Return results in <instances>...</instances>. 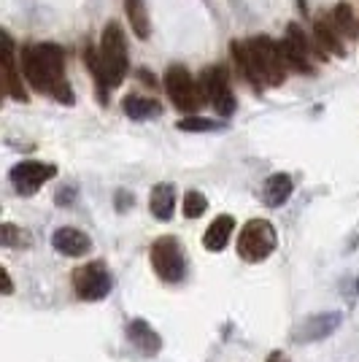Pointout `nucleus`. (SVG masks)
<instances>
[{
  "label": "nucleus",
  "mask_w": 359,
  "mask_h": 362,
  "mask_svg": "<svg viewBox=\"0 0 359 362\" xmlns=\"http://www.w3.org/2000/svg\"><path fill=\"white\" fill-rule=\"evenodd\" d=\"M22 74L35 92H46L60 103H73V90L65 78V54L57 44H33L22 52Z\"/></svg>",
  "instance_id": "nucleus-1"
},
{
  "label": "nucleus",
  "mask_w": 359,
  "mask_h": 362,
  "mask_svg": "<svg viewBox=\"0 0 359 362\" xmlns=\"http://www.w3.org/2000/svg\"><path fill=\"white\" fill-rule=\"evenodd\" d=\"M84 62L92 71V78L98 84L100 103H105L108 90L119 87L127 76V44H124V30L119 22H108L100 38V49H84Z\"/></svg>",
  "instance_id": "nucleus-2"
},
{
  "label": "nucleus",
  "mask_w": 359,
  "mask_h": 362,
  "mask_svg": "<svg viewBox=\"0 0 359 362\" xmlns=\"http://www.w3.org/2000/svg\"><path fill=\"white\" fill-rule=\"evenodd\" d=\"M165 92H167L170 103L179 111H184V114H189V117H195L200 106L206 103L200 84L192 78V74L184 65H170L165 71Z\"/></svg>",
  "instance_id": "nucleus-3"
},
{
  "label": "nucleus",
  "mask_w": 359,
  "mask_h": 362,
  "mask_svg": "<svg viewBox=\"0 0 359 362\" xmlns=\"http://www.w3.org/2000/svg\"><path fill=\"white\" fill-rule=\"evenodd\" d=\"M276 227L268 219H249L238 233V257L246 262H262L276 252Z\"/></svg>",
  "instance_id": "nucleus-4"
},
{
  "label": "nucleus",
  "mask_w": 359,
  "mask_h": 362,
  "mask_svg": "<svg viewBox=\"0 0 359 362\" xmlns=\"http://www.w3.org/2000/svg\"><path fill=\"white\" fill-rule=\"evenodd\" d=\"M249 46H252V54H254L265 87H281L289 74V62L281 52V44L268 35H259V38H249Z\"/></svg>",
  "instance_id": "nucleus-5"
},
{
  "label": "nucleus",
  "mask_w": 359,
  "mask_h": 362,
  "mask_svg": "<svg viewBox=\"0 0 359 362\" xmlns=\"http://www.w3.org/2000/svg\"><path fill=\"white\" fill-rule=\"evenodd\" d=\"M151 268L154 273L167 281V284H179L187 271V259H184V249L173 235H163L151 243Z\"/></svg>",
  "instance_id": "nucleus-6"
},
{
  "label": "nucleus",
  "mask_w": 359,
  "mask_h": 362,
  "mask_svg": "<svg viewBox=\"0 0 359 362\" xmlns=\"http://www.w3.org/2000/svg\"><path fill=\"white\" fill-rule=\"evenodd\" d=\"M111 284H114V281H111V273H108L105 262H100V259L87 262V265H81V268H76V271H73L76 295H78L81 300H87V303H95V300H103V298H108Z\"/></svg>",
  "instance_id": "nucleus-7"
},
{
  "label": "nucleus",
  "mask_w": 359,
  "mask_h": 362,
  "mask_svg": "<svg viewBox=\"0 0 359 362\" xmlns=\"http://www.w3.org/2000/svg\"><path fill=\"white\" fill-rule=\"evenodd\" d=\"M200 90H203V98L219 117H230L235 111V95H233V87H230V76H227L225 68H208L203 78H200Z\"/></svg>",
  "instance_id": "nucleus-8"
},
{
  "label": "nucleus",
  "mask_w": 359,
  "mask_h": 362,
  "mask_svg": "<svg viewBox=\"0 0 359 362\" xmlns=\"http://www.w3.org/2000/svg\"><path fill=\"white\" fill-rule=\"evenodd\" d=\"M11 184L16 187L19 195H35L46 181H52L57 176V168L49 163H38V160H25L19 165L11 168Z\"/></svg>",
  "instance_id": "nucleus-9"
},
{
  "label": "nucleus",
  "mask_w": 359,
  "mask_h": 362,
  "mask_svg": "<svg viewBox=\"0 0 359 362\" xmlns=\"http://www.w3.org/2000/svg\"><path fill=\"white\" fill-rule=\"evenodd\" d=\"M281 52H284L289 71H300V74H314V62H311V44L302 35L298 25H289L286 35L281 41Z\"/></svg>",
  "instance_id": "nucleus-10"
},
{
  "label": "nucleus",
  "mask_w": 359,
  "mask_h": 362,
  "mask_svg": "<svg viewBox=\"0 0 359 362\" xmlns=\"http://www.w3.org/2000/svg\"><path fill=\"white\" fill-rule=\"evenodd\" d=\"M3 71H6V90L16 103H28V90L22 84V68H16V46L8 33H3Z\"/></svg>",
  "instance_id": "nucleus-11"
},
{
  "label": "nucleus",
  "mask_w": 359,
  "mask_h": 362,
  "mask_svg": "<svg viewBox=\"0 0 359 362\" xmlns=\"http://www.w3.org/2000/svg\"><path fill=\"white\" fill-rule=\"evenodd\" d=\"M341 319L343 317L338 311H332V314H314V317H308L298 327L295 341H322V338H327L329 332L338 330Z\"/></svg>",
  "instance_id": "nucleus-12"
},
{
  "label": "nucleus",
  "mask_w": 359,
  "mask_h": 362,
  "mask_svg": "<svg viewBox=\"0 0 359 362\" xmlns=\"http://www.w3.org/2000/svg\"><path fill=\"white\" fill-rule=\"evenodd\" d=\"M52 246L65 257H84L92 249V238L76 227H60L52 235Z\"/></svg>",
  "instance_id": "nucleus-13"
},
{
  "label": "nucleus",
  "mask_w": 359,
  "mask_h": 362,
  "mask_svg": "<svg viewBox=\"0 0 359 362\" xmlns=\"http://www.w3.org/2000/svg\"><path fill=\"white\" fill-rule=\"evenodd\" d=\"M230 49H233V60L238 65V74L243 76V81H246L249 87H254L257 92L265 90V81H262V76H259V68H257L249 41H233Z\"/></svg>",
  "instance_id": "nucleus-14"
},
{
  "label": "nucleus",
  "mask_w": 359,
  "mask_h": 362,
  "mask_svg": "<svg viewBox=\"0 0 359 362\" xmlns=\"http://www.w3.org/2000/svg\"><path fill=\"white\" fill-rule=\"evenodd\" d=\"M314 44H316V52L327 60V52L329 54H346L343 52V35L335 30V25H332V19H316L314 25Z\"/></svg>",
  "instance_id": "nucleus-15"
},
{
  "label": "nucleus",
  "mask_w": 359,
  "mask_h": 362,
  "mask_svg": "<svg viewBox=\"0 0 359 362\" xmlns=\"http://www.w3.org/2000/svg\"><path fill=\"white\" fill-rule=\"evenodd\" d=\"M127 338H130V344L141 349L143 354H157V351L163 349L160 332L154 330L149 322H143V319H133V322L127 325Z\"/></svg>",
  "instance_id": "nucleus-16"
},
{
  "label": "nucleus",
  "mask_w": 359,
  "mask_h": 362,
  "mask_svg": "<svg viewBox=\"0 0 359 362\" xmlns=\"http://www.w3.org/2000/svg\"><path fill=\"white\" fill-rule=\"evenodd\" d=\"M233 230H235V219L230 214L216 216L208 225V230H206V235H203V246L208 252H222L227 243H230V238H233Z\"/></svg>",
  "instance_id": "nucleus-17"
},
{
  "label": "nucleus",
  "mask_w": 359,
  "mask_h": 362,
  "mask_svg": "<svg viewBox=\"0 0 359 362\" xmlns=\"http://www.w3.org/2000/svg\"><path fill=\"white\" fill-rule=\"evenodd\" d=\"M149 209L160 222L173 219V209H176V187L167 184V181L157 184L149 195Z\"/></svg>",
  "instance_id": "nucleus-18"
},
{
  "label": "nucleus",
  "mask_w": 359,
  "mask_h": 362,
  "mask_svg": "<svg viewBox=\"0 0 359 362\" xmlns=\"http://www.w3.org/2000/svg\"><path fill=\"white\" fill-rule=\"evenodd\" d=\"M292 189H295V184H292V179L286 173H273L265 181V187H262V200L270 209H278V206H284L286 200L292 197Z\"/></svg>",
  "instance_id": "nucleus-19"
},
{
  "label": "nucleus",
  "mask_w": 359,
  "mask_h": 362,
  "mask_svg": "<svg viewBox=\"0 0 359 362\" xmlns=\"http://www.w3.org/2000/svg\"><path fill=\"white\" fill-rule=\"evenodd\" d=\"M122 111L130 117V119H154V117H160V111L163 106L154 100V98H146V95H127L124 100H122Z\"/></svg>",
  "instance_id": "nucleus-20"
},
{
  "label": "nucleus",
  "mask_w": 359,
  "mask_h": 362,
  "mask_svg": "<svg viewBox=\"0 0 359 362\" xmlns=\"http://www.w3.org/2000/svg\"><path fill=\"white\" fill-rule=\"evenodd\" d=\"M124 11H127L130 30H133L141 41H143V38H149V14H146L143 0H124Z\"/></svg>",
  "instance_id": "nucleus-21"
},
{
  "label": "nucleus",
  "mask_w": 359,
  "mask_h": 362,
  "mask_svg": "<svg viewBox=\"0 0 359 362\" xmlns=\"http://www.w3.org/2000/svg\"><path fill=\"white\" fill-rule=\"evenodd\" d=\"M332 25H335V30L341 33L343 38H354L359 30V22L354 19L351 8H348L346 3H338V6H335V11H332Z\"/></svg>",
  "instance_id": "nucleus-22"
},
{
  "label": "nucleus",
  "mask_w": 359,
  "mask_h": 362,
  "mask_svg": "<svg viewBox=\"0 0 359 362\" xmlns=\"http://www.w3.org/2000/svg\"><path fill=\"white\" fill-rule=\"evenodd\" d=\"M208 209V197L203 195V192H197V189H189L187 195H184V216L187 219H200L203 214Z\"/></svg>",
  "instance_id": "nucleus-23"
},
{
  "label": "nucleus",
  "mask_w": 359,
  "mask_h": 362,
  "mask_svg": "<svg viewBox=\"0 0 359 362\" xmlns=\"http://www.w3.org/2000/svg\"><path fill=\"white\" fill-rule=\"evenodd\" d=\"M0 243L3 246H8V249H14V246H28L30 243V235L28 233H22L16 225H11V222H6V225L0 227Z\"/></svg>",
  "instance_id": "nucleus-24"
},
{
  "label": "nucleus",
  "mask_w": 359,
  "mask_h": 362,
  "mask_svg": "<svg viewBox=\"0 0 359 362\" xmlns=\"http://www.w3.org/2000/svg\"><path fill=\"white\" fill-rule=\"evenodd\" d=\"M222 122H213V119H203V117H184L179 122V130L184 133H208V130H219Z\"/></svg>",
  "instance_id": "nucleus-25"
},
{
  "label": "nucleus",
  "mask_w": 359,
  "mask_h": 362,
  "mask_svg": "<svg viewBox=\"0 0 359 362\" xmlns=\"http://www.w3.org/2000/svg\"><path fill=\"white\" fill-rule=\"evenodd\" d=\"M0 279H3V295H11V292H14V284H11V276H8L6 268L0 271Z\"/></svg>",
  "instance_id": "nucleus-26"
},
{
  "label": "nucleus",
  "mask_w": 359,
  "mask_h": 362,
  "mask_svg": "<svg viewBox=\"0 0 359 362\" xmlns=\"http://www.w3.org/2000/svg\"><path fill=\"white\" fill-rule=\"evenodd\" d=\"M117 200H119V206H117L119 211H124V209H127V203L133 206V195H127V192H119V195H117Z\"/></svg>",
  "instance_id": "nucleus-27"
},
{
  "label": "nucleus",
  "mask_w": 359,
  "mask_h": 362,
  "mask_svg": "<svg viewBox=\"0 0 359 362\" xmlns=\"http://www.w3.org/2000/svg\"><path fill=\"white\" fill-rule=\"evenodd\" d=\"M268 362H292V360L286 357L284 351H273V354H270V357H268Z\"/></svg>",
  "instance_id": "nucleus-28"
}]
</instances>
